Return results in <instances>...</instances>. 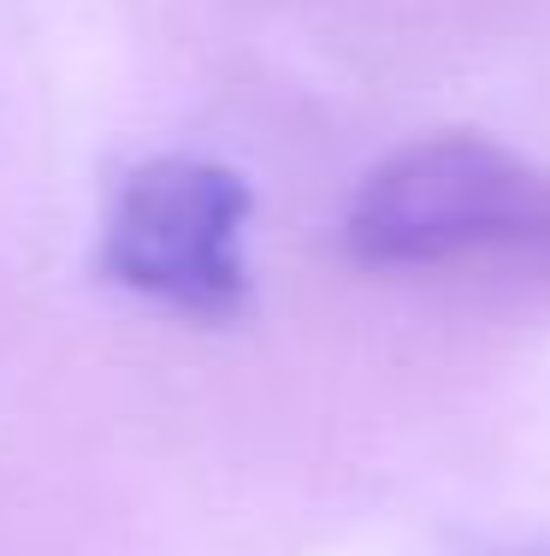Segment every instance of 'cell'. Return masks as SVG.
<instances>
[{"label": "cell", "instance_id": "cell-1", "mask_svg": "<svg viewBox=\"0 0 550 556\" xmlns=\"http://www.w3.org/2000/svg\"><path fill=\"white\" fill-rule=\"evenodd\" d=\"M344 255L373 273H550V172L491 137H421L349 195Z\"/></svg>", "mask_w": 550, "mask_h": 556}, {"label": "cell", "instance_id": "cell-2", "mask_svg": "<svg viewBox=\"0 0 550 556\" xmlns=\"http://www.w3.org/2000/svg\"><path fill=\"white\" fill-rule=\"evenodd\" d=\"M248 214L255 195L231 166L154 154L113 190L101 267L130 296L183 320H238L248 308Z\"/></svg>", "mask_w": 550, "mask_h": 556}]
</instances>
